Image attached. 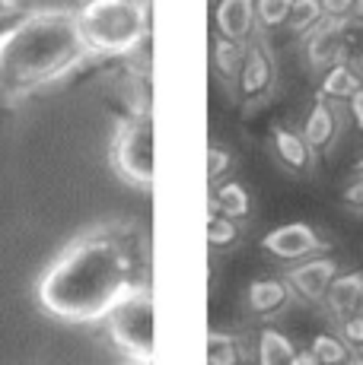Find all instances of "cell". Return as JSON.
<instances>
[{"instance_id": "19", "label": "cell", "mask_w": 363, "mask_h": 365, "mask_svg": "<svg viewBox=\"0 0 363 365\" xmlns=\"http://www.w3.org/2000/svg\"><path fill=\"white\" fill-rule=\"evenodd\" d=\"M322 19H325V13H322V4H319V0H293L287 26L297 35H309L316 26H322Z\"/></svg>"}, {"instance_id": "6", "label": "cell", "mask_w": 363, "mask_h": 365, "mask_svg": "<svg viewBox=\"0 0 363 365\" xmlns=\"http://www.w3.org/2000/svg\"><path fill=\"white\" fill-rule=\"evenodd\" d=\"M262 248L268 251L271 257H277V261L299 264V261H306V257L325 251V242L319 238L316 229L306 226V222H290V226H281L264 235Z\"/></svg>"}, {"instance_id": "22", "label": "cell", "mask_w": 363, "mask_h": 365, "mask_svg": "<svg viewBox=\"0 0 363 365\" xmlns=\"http://www.w3.org/2000/svg\"><path fill=\"white\" fill-rule=\"evenodd\" d=\"M293 0H255V19L264 29H277V26H287Z\"/></svg>"}, {"instance_id": "29", "label": "cell", "mask_w": 363, "mask_h": 365, "mask_svg": "<svg viewBox=\"0 0 363 365\" xmlns=\"http://www.w3.org/2000/svg\"><path fill=\"white\" fill-rule=\"evenodd\" d=\"M293 365H322V362H319L312 353H297V359H293Z\"/></svg>"}, {"instance_id": "5", "label": "cell", "mask_w": 363, "mask_h": 365, "mask_svg": "<svg viewBox=\"0 0 363 365\" xmlns=\"http://www.w3.org/2000/svg\"><path fill=\"white\" fill-rule=\"evenodd\" d=\"M106 331L118 349L128 359L146 362L153 359V292L141 283L115 302V308L106 314Z\"/></svg>"}, {"instance_id": "18", "label": "cell", "mask_w": 363, "mask_h": 365, "mask_svg": "<svg viewBox=\"0 0 363 365\" xmlns=\"http://www.w3.org/2000/svg\"><path fill=\"white\" fill-rule=\"evenodd\" d=\"M242 343L229 334L207 336V365H242Z\"/></svg>"}, {"instance_id": "21", "label": "cell", "mask_w": 363, "mask_h": 365, "mask_svg": "<svg viewBox=\"0 0 363 365\" xmlns=\"http://www.w3.org/2000/svg\"><path fill=\"white\" fill-rule=\"evenodd\" d=\"M309 353L316 356L322 365H344L351 359V349H347L344 340H338V336H328V334H319L316 340H312Z\"/></svg>"}, {"instance_id": "9", "label": "cell", "mask_w": 363, "mask_h": 365, "mask_svg": "<svg viewBox=\"0 0 363 365\" xmlns=\"http://www.w3.org/2000/svg\"><path fill=\"white\" fill-rule=\"evenodd\" d=\"M255 0H220L214 10V26L220 38L246 41L255 29Z\"/></svg>"}, {"instance_id": "30", "label": "cell", "mask_w": 363, "mask_h": 365, "mask_svg": "<svg viewBox=\"0 0 363 365\" xmlns=\"http://www.w3.org/2000/svg\"><path fill=\"white\" fill-rule=\"evenodd\" d=\"M354 19H360V23H363V0L354 4Z\"/></svg>"}, {"instance_id": "25", "label": "cell", "mask_w": 363, "mask_h": 365, "mask_svg": "<svg viewBox=\"0 0 363 365\" xmlns=\"http://www.w3.org/2000/svg\"><path fill=\"white\" fill-rule=\"evenodd\" d=\"M319 4H322L325 19H347L354 16V4L357 0H319Z\"/></svg>"}, {"instance_id": "20", "label": "cell", "mask_w": 363, "mask_h": 365, "mask_svg": "<svg viewBox=\"0 0 363 365\" xmlns=\"http://www.w3.org/2000/svg\"><path fill=\"white\" fill-rule=\"evenodd\" d=\"M236 238H239L236 220L223 216L220 210H207V245H211V248H227Z\"/></svg>"}, {"instance_id": "13", "label": "cell", "mask_w": 363, "mask_h": 365, "mask_svg": "<svg viewBox=\"0 0 363 365\" xmlns=\"http://www.w3.org/2000/svg\"><path fill=\"white\" fill-rule=\"evenodd\" d=\"M287 299H290V286L281 283V279H255L249 286V308L255 314H262V318L281 312L287 305Z\"/></svg>"}, {"instance_id": "14", "label": "cell", "mask_w": 363, "mask_h": 365, "mask_svg": "<svg viewBox=\"0 0 363 365\" xmlns=\"http://www.w3.org/2000/svg\"><path fill=\"white\" fill-rule=\"evenodd\" d=\"M207 210H220L223 216L239 222L252 213V197H249V191L239 181H227V185H220L217 191L207 197Z\"/></svg>"}, {"instance_id": "10", "label": "cell", "mask_w": 363, "mask_h": 365, "mask_svg": "<svg viewBox=\"0 0 363 365\" xmlns=\"http://www.w3.org/2000/svg\"><path fill=\"white\" fill-rule=\"evenodd\" d=\"M360 299H363V273H341V277L332 279L325 292V305L334 318L344 321L347 314H354L360 308Z\"/></svg>"}, {"instance_id": "12", "label": "cell", "mask_w": 363, "mask_h": 365, "mask_svg": "<svg viewBox=\"0 0 363 365\" xmlns=\"http://www.w3.org/2000/svg\"><path fill=\"white\" fill-rule=\"evenodd\" d=\"M334 133H338V115L328 108V99L319 96V102L312 105L309 118L303 124V137L312 150H322V146H328L334 140Z\"/></svg>"}, {"instance_id": "31", "label": "cell", "mask_w": 363, "mask_h": 365, "mask_svg": "<svg viewBox=\"0 0 363 365\" xmlns=\"http://www.w3.org/2000/svg\"><path fill=\"white\" fill-rule=\"evenodd\" d=\"M344 365H363V359H360V356H357V359H347Z\"/></svg>"}, {"instance_id": "4", "label": "cell", "mask_w": 363, "mask_h": 365, "mask_svg": "<svg viewBox=\"0 0 363 365\" xmlns=\"http://www.w3.org/2000/svg\"><path fill=\"white\" fill-rule=\"evenodd\" d=\"M153 150H156V128H153V111L144 108L121 121L115 140H111V165L128 181L131 187L150 191L153 178H156V163H153Z\"/></svg>"}, {"instance_id": "26", "label": "cell", "mask_w": 363, "mask_h": 365, "mask_svg": "<svg viewBox=\"0 0 363 365\" xmlns=\"http://www.w3.org/2000/svg\"><path fill=\"white\" fill-rule=\"evenodd\" d=\"M341 197H344V203L347 207H354V210H363V175L357 181H351V185L344 187V194H341Z\"/></svg>"}, {"instance_id": "27", "label": "cell", "mask_w": 363, "mask_h": 365, "mask_svg": "<svg viewBox=\"0 0 363 365\" xmlns=\"http://www.w3.org/2000/svg\"><path fill=\"white\" fill-rule=\"evenodd\" d=\"M347 105H351V118H354V124H357V130H363V83L357 93L347 99Z\"/></svg>"}, {"instance_id": "24", "label": "cell", "mask_w": 363, "mask_h": 365, "mask_svg": "<svg viewBox=\"0 0 363 365\" xmlns=\"http://www.w3.org/2000/svg\"><path fill=\"white\" fill-rule=\"evenodd\" d=\"M341 336H344L347 346L363 349V314H360V312L347 314V318L341 321Z\"/></svg>"}, {"instance_id": "34", "label": "cell", "mask_w": 363, "mask_h": 365, "mask_svg": "<svg viewBox=\"0 0 363 365\" xmlns=\"http://www.w3.org/2000/svg\"><path fill=\"white\" fill-rule=\"evenodd\" d=\"M357 312H360V314H363V299H360V308H357Z\"/></svg>"}, {"instance_id": "32", "label": "cell", "mask_w": 363, "mask_h": 365, "mask_svg": "<svg viewBox=\"0 0 363 365\" xmlns=\"http://www.w3.org/2000/svg\"><path fill=\"white\" fill-rule=\"evenodd\" d=\"M131 365H153V359H146V362H134V359H131Z\"/></svg>"}, {"instance_id": "33", "label": "cell", "mask_w": 363, "mask_h": 365, "mask_svg": "<svg viewBox=\"0 0 363 365\" xmlns=\"http://www.w3.org/2000/svg\"><path fill=\"white\" fill-rule=\"evenodd\" d=\"M357 172H360V175H363V159H360V163H357Z\"/></svg>"}, {"instance_id": "1", "label": "cell", "mask_w": 363, "mask_h": 365, "mask_svg": "<svg viewBox=\"0 0 363 365\" xmlns=\"http://www.w3.org/2000/svg\"><path fill=\"white\" fill-rule=\"evenodd\" d=\"M134 286H141L134 251L115 235H86L41 273L39 305L67 324H96Z\"/></svg>"}, {"instance_id": "16", "label": "cell", "mask_w": 363, "mask_h": 365, "mask_svg": "<svg viewBox=\"0 0 363 365\" xmlns=\"http://www.w3.org/2000/svg\"><path fill=\"white\" fill-rule=\"evenodd\" d=\"M297 349L281 331H262L258 336V365H293Z\"/></svg>"}, {"instance_id": "15", "label": "cell", "mask_w": 363, "mask_h": 365, "mask_svg": "<svg viewBox=\"0 0 363 365\" xmlns=\"http://www.w3.org/2000/svg\"><path fill=\"white\" fill-rule=\"evenodd\" d=\"M360 89V76L354 73V67L347 64H332L322 76V99H334V102H347L354 93Z\"/></svg>"}, {"instance_id": "23", "label": "cell", "mask_w": 363, "mask_h": 365, "mask_svg": "<svg viewBox=\"0 0 363 365\" xmlns=\"http://www.w3.org/2000/svg\"><path fill=\"white\" fill-rule=\"evenodd\" d=\"M229 165H233V156H229L223 146H207V181H211V185L227 172Z\"/></svg>"}, {"instance_id": "3", "label": "cell", "mask_w": 363, "mask_h": 365, "mask_svg": "<svg viewBox=\"0 0 363 365\" xmlns=\"http://www.w3.org/2000/svg\"><path fill=\"white\" fill-rule=\"evenodd\" d=\"M76 26L89 58H124L150 38L146 0H86L76 10Z\"/></svg>"}, {"instance_id": "7", "label": "cell", "mask_w": 363, "mask_h": 365, "mask_svg": "<svg viewBox=\"0 0 363 365\" xmlns=\"http://www.w3.org/2000/svg\"><path fill=\"white\" fill-rule=\"evenodd\" d=\"M334 273H338V264H334L332 257H306V261L290 267L287 286L297 289L303 299H325Z\"/></svg>"}, {"instance_id": "28", "label": "cell", "mask_w": 363, "mask_h": 365, "mask_svg": "<svg viewBox=\"0 0 363 365\" xmlns=\"http://www.w3.org/2000/svg\"><path fill=\"white\" fill-rule=\"evenodd\" d=\"M13 10H16V6H13V0H0V23H6V19L13 16Z\"/></svg>"}, {"instance_id": "11", "label": "cell", "mask_w": 363, "mask_h": 365, "mask_svg": "<svg viewBox=\"0 0 363 365\" xmlns=\"http://www.w3.org/2000/svg\"><path fill=\"white\" fill-rule=\"evenodd\" d=\"M271 143H274V153L287 168L293 172H306L312 165V146L306 143L303 133L287 130V128H274L271 133Z\"/></svg>"}, {"instance_id": "17", "label": "cell", "mask_w": 363, "mask_h": 365, "mask_svg": "<svg viewBox=\"0 0 363 365\" xmlns=\"http://www.w3.org/2000/svg\"><path fill=\"white\" fill-rule=\"evenodd\" d=\"M242 54H246V41H229V38H214V67L227 83H236L242 67Z\"/></svg>"}, {"instance_id": "8", "label": "cell", "mask_w": 363, "mask_h": 365, "mask_svg": "<svg viewBox=\"0 0 363 365\" xmlns=\"http://www.w3.org/2000/svg\"><path fill=\"white\" fill-rule=\"evenodd\" d=\"M271 80H274V64H271L268 51L262 45H246V54H242V67L239 76H236V86L246 99H258V96L268 93Z\"/></svg>"}, {"instance_id": "2", "label": "cell", "mask_w": 363, "mask_h": 365, "mask_svg": "<svg viewBox=\"0 0 363 365\" xmlns=\"http://www.w3.org/2000/svg\"><path fill=\"white\" fill-rule=\"evenodd\" d=\"M89 58L76 10H32L0 29V105L23 102Z\"/></svg>"}]
</instances>
